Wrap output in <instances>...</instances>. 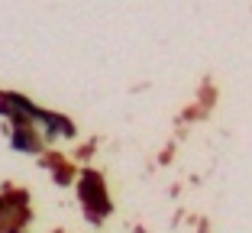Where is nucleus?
Masks as SVG:
<instances>
[{
  "instance_id": "f257e3e1",
  "label": "nucleus",
  "mask_w": 252,
  "mask_h": 233,
  "mask_svg": "<svg viewBox=\"0 0 252 233\" xmlns=\"http://www.w3.org/2000/svg\"><path fill=\"white\" fill-rule=\"evenodd\" d=\"M13 146H16V149H30V139L16 133V136H13Z\"/></svg>"
}]
</instances>
